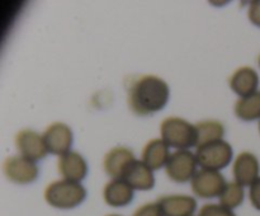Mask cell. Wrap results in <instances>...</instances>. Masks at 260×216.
Listing matches in <instances>:
<instances>
[{"label":"cell","mask_w":260,"mask_h":216,"mask_svg":"<svg viewBox=\"0 0 260 216\" xmlns=\"http://www.w3.org/2000/svg\"><path fill=\"white\" fill-rule=\"evenodd\" d=\"M249 19L253 24L256 27H260V0L250 3V8H249Z\"/></svg>","instance_id":"obj_23"},{"label":"cell","mask_w":260,"mask_h":216,"mask_svg":"<svg viewBox=\"0 0 260 216\" xmlns=\"http://www.w3.org/2000/svg\"><path fill=\"white\" fill-rule=\"evenodd\" d=\"M86 191L79 182L61 179L48 184L45 190V200L52 207L69 210L85 200Z\"/></svg>","instance_id":"obj_2"},{"label":"cell","mask_w":260,"mask_h":216,"mask_svg":"<svg viewBox=\"0 0 260 216\" xmlns=\"http://www.w3.org/2000/svg\"><path fill=\"white\" fill-rule=\"evenodd\" d=\"M161 139L175 149L185 150L197 146V131L196 126L179 117H169L160 125Z\"/></svg>","instance_id":"obj_3"},{"label":"cell","mask_w":260,"mask_h":216,"mask_svg":"<svg viewBox=\"0 0 260 216\" xmlns=\"http://www.w3.org/2000/svg\"><path fill=\"white\" fill-rule=\"evenodd\" d=\"M244 196L245 193H244L243 186L239 184L238 182H229L226 183L222 193L220 195V205L233 210L243 203Z\"/></svg>","instance_id":"obj_20"},{"label":"cell","mask_w":260,"mask_h":216,"mask_svg":"<svg viewBox=\"0 0 260 216\" xmlns=\"http://www.w3.org/2000/svg\"><path fill=\"white\" fill-rule=\"evenodd\" d=\"M122 179L126 180L134 190L149 191L155 186L152 170L142 160H134Z\"/></svg>","instance_id":"obj_14"},{"label":"cell","mask_w":260,"mask_h":216,"mask_svg":"<svg viewBox=\"0 0 260 216\" xmlns=\"http://www.w3.org/2000/svg\"><path fill=\"white\" fill-rule=\"evenodd\" d=\"M169 94V85L155 75H141L127 85L128 106L137 116H149L164 108Z\"/></svg>","instance_id":"obj_1"},{"label":"cell","mask_w":260,"mask_h":216,"mask_svg":"<svg viewBox=\"0 0 260 216\" xmlns=\"http://www.w3.org/2000/svg\"><path fill=\"white\" fill-rule=\"evenodd\" d=\"M134 216H164L159 203H145L135 211Z\"/></svg>","instance_id":"obj_22"},{"label":"cell","mask_w":260,"mask_h":216,"mask_svg":"<svg viewBox=\"0 0 260 216\" xmlns=\"http://www.w3.org/2000/svg\"><path fill=\"white\" fill-rule=\"evenodd\" d=\"M192 191L201 198H212L222 193L226 186L225 177L217 170L201 169L190 180Z\"/></svg>","instance_id":"obj_6"},{"label":"cell","mask_w":260,"mask_h":216,"mask_svg":"<svg viewBox=\"0 0 260 216\" xmlns=\"http://www.w3.org/2000/svg\"><path fill=\"white\" fill-rule=\"evenodd\" d=\"M169 146L162 139L150 140L142 150V162L151 170H157L167 165L170 158Z\"/></svg>","instance_id":"obj_17"},{"label":"cell","mask_w":260,"mask_h":216,"mask_svg":"<svg viewBox=\"0 0 260 216\" xmlns=\"http://www.w3.org/2000/svg\"><path fill=\"white\" fill-rule=\"evenodd\" d=\"M103 197L112 207H122L132 201L134 188L123 179H112L104 187Z\"/></svg>","instance_id":"obj_16"},{"label":"cell","mask_w":260,"mask_h":216,"mask_svg":"<svg viewBox=\"0 0 260 216\" xmlns=\"http://www.w3.org/2000/svg\"><path fill=\"white\" fill-rule=\"evenodd\" d=\"M235 114L243 121L260 118V93L243 97L235 104Z\"/></svg>","instance_id":"obj_19"},{"label":"cell","mask_w":260,"mask_h":216,"mask_svg":"<svg viewBox=\"0 0 260 216\" xmlns=\"http://www.w3.org/2000/svg\"><path fill=\"white\" fill-rule=\"evenodd\" d=\"M196 126L197 131V146L210 144V142L222 140L225 135V127L221 122L215 121V119H207V121L198 122Z\"/></svg>","instance_id":"obj_18"},{"label":"cell","mask_w":260,"mask_h":216,"mask_svg":"<svg viewBox=\"0 0 260 216\" xmlns=\"http://www.w3.org/2000/svg\"><path fill=\"white\" fill-rule=\"evenodd\" d=\"M160 208L164 216H193L197 202L193 197L185 195H170L160 197Z\"/></svg>","instance_id":"obj_12"},{"label":"cell","mask_w":260,"mask_h":216,"mask_svg":"<svg viewBox=\"0 0 260 216\" xmlns=\"http://www.w3.org/2000/svg\"><path fill=\"white\" fill-rule=\"evenodd\" d=\"M259 65H260V56H259Z\"/></svg>","instance_id":"obj_27"},{"label":"cell","mask_w":260,"mask_h":216,"mask_svg":"<svg viewBox=\"0 0 260 216\" xmlns=\"http://www.w3.org/2000/svg\"><path fill=\"white\" fill-rule=\"evenodd\" d=\"M43 139H45L48 152L61 157L70 151L71 145H73V132L68 125L55 122L47 127L43 134Z\"/></svg>","instance_id":"obj_9"},{"label":"cell","mask_w":260,"mask_h":216,"mask_svg":"<svg viewBox=\"0 0 260 216\" xmlns=\"http://www.w3.org/2000/svg\"><path fill=\"white\" fill-rule=\"evenodd\" d=\"M250 201L256 210H260V177L250 186Z\"/></svg>","instance_id":"obj_24"},{"label":"cell","mask_w":260,"mask_h":216,"mask_svg":"<svg viewBox=\"0 0 260 216\" xmlns=\"http://www.w3.org/2000/svg\"><path fill=\"white\" fill-rule=\"evenodd\" d=\"M134 160L136 159L131 150L126 149V147H114V149L109 150L104 157L103 167L109 177H112L113 179H122Z\"/></svg>","instance_id":"obj_10"},{"label":"cell","mask_w":260,"mask_h":216,"mask_svg":"<svg viewBox=\"0 0 260 216\" xmlns=\"http://www.w3.org/2000/svg\"><path fill=\"white\" fill-rule=\"evenodd\" d=\"M108 216H119V215H108Z\"/></svg>","instance_id":"obj_25"},{"label":"cell","mask_w":260,"mask_h":216,"mask_svg":"<svg viewBox=\"0 0 260 216\" xmlns=\"http://www.w3.org/2000/svg\"><path fill=\"white\" fill-rule=\"evenodd\" d=\"M259 131H260V121H259Z\"/></svg>","instance_id":"obj_26"},{"label":"cell","mask_w":260,"mask_h":216,"mask_svg":"<svg viewBox=\"0 0 260 216\" xmlns=\"http://www.w3.org/2000/svg\"><path fill=\"white\" fill-rule=\"evenodd\" d=\"M259 84V76L253 68L244 66L239 68L230 78V86L238 96L243 97L251 96L256 93Z\"/></svg>","instance_id":"obj_15"},{"label":"cell","mask_w":260,"mask_h":216,"mask_svg":"<svg viewBox=\"0 0 260 216\" xmlns=\"http://www.w3.org/2000/svg\"><path fill=\"white\" fill-rule=\"evenodd\" d=\"M198 216H236L230 208L223 207L222 205L207 203L200 210Z\"/></svg>","instance_id":"obj_21"},{"label":"cell","mask_w":260,"mask_h":216,"mask_svg":"<svg viewBox=\"0 0 260 216\" xmlns=\"http://www.w3.org/2000/svg\"><path fill=\"white\" fill-rule=\"evenodd\" d=\"M15 145L20 155L32 162L43 159L48 154V149L43 136L32 130H22L15 136Z\"/></svg>","instance_id":"obj_8"},{"label":"cell","mask_w":260,"mask_h":216,"mask_svg":"<svg viewBox=\"0 0 260 216\" xmlns=\"http://www.w3.org/2000/svg\"><path fill=\"white\" fill-rule=\"evenodd\" d=\"M234 178L239 184L251 186L259 178V162L251 152H241L235 159L233 168Z\"/></svg>","instance_id":"obj_11"},{"label":"cell","mask_w":260,"mask_h":216,"mask_svg":"<svg viewBox=\"0 0 260 216\" xmlns=\"http://www.w3.org/2000/svg\"><path fill=\"white\" fill-rule=\"evenodd\" d=\"M197 158L189 150H178L170 155L167 163V174L174 182L184 183L192 180L197 169Z\"/></svg>","instance_id":"obj_5"},{"label":"cell","mask_w":260,"mask_h":216,"mask_svg":"<svg viewBox=\"0 0 260 216\" xmlns=\"http://www.w3.org/2000/svg\"><path fill=\"white\" fill-rule=\"evenodd\" d=\"M3 169L8 179L19 184H27L38 177V168L35 162L22 155L7 158L3 164Z\"/></svg>","instance_id":"obj_7"},{"label":"cell","mask_w":260,"mask_h":216,"mask_svg":"<svg viewBox=\"0 0 260 216\" xmlns=\"http://www.w3.org/2000/svg\"><path fill=\"white\" fill-rule=\"evenodd\" d=\"M57 168L63 179L80 182L84 179L88 172V165L84 158L79 152L69 151L58 158Z\"/></svg>","instance_id":"obj_13"},{"label":"cell","mask_w":260,"mask_h":216,"mask_svg":"<svg viewBox=\"0 0 260 216\" xmlns=\"http://www.w3.org/2000/svg\"><path fill=\"white\" fill-rule=\"evenodd\" d=\"M197 162L203 169L220 170L228 167L233 159V147L225 140L210 142L197 147Z\"/></svg>","instance_id":"obj_4"}]
</instances>
